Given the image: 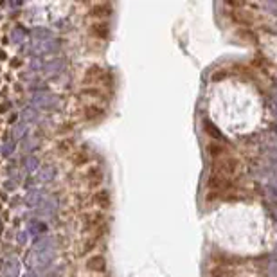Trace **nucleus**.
Wrapping results in <instances>:
<instances>
[{
	"label": "nucleus",
	"instance_id": "4468645a",
	"mask_svg": "<svg viewBox=\"0 0 277 277\" xmlns=\"http://www.w3.org/2000/svg\"><path fill=\"white\" fill-rule=\"evenodd\" d=\"M101 76V69L99 67H92V69L89 70V74H87V79H94V78H99Z\"/></svg>",
	"mask_w": 277,
	"mask_h": 277
},
{
	"label": "nucleus",
	"instance_id": "9d476101",
	"mask_svg": "<svg viewBox=\"0 0 277 277\" xmlns=\"http://www.w3.org/2000/svg\"><path fill=\"white\" fill-rule=\"evenodd\" d=\"M203 128H205V134L211 135L213 138H218V140H220V138H223V135L218 132V128L214 126L213 123H211V121H209V119H205V121H203Z\"/></svg>",
	"mask_w": 277,
	"mask_h": 277
},
{
	"label": "nucleus",
	"instance_id": "0eeeda50",
	"mask_svg": "<svg viewBox=\"0 0 277 277\" xmlns=\"http://www.w3.org/2000/svg\"><path fill=\"white\" fill-rule=\"evenodd\" d=\"M104 114V110L97 104H89L87 108H85V117L90 119V121H94V119H99L101 115Z\"/></svg>",
	"mask_w": 277,
	"mask_h": 277
},
{
	"label": "nucleus",
	"instance_id": "1a4fd4ad",
	"mask_svg": "<svg viewBox=\"0 0 277 277\" xmlns=\"http://www.w3.org/2000/svg\"><path fill=\"white\" fill-rule=\"evenodd\" d=\"M70 160H72V164H74V166H85V164L90 162V157H89V153H87V151H76Z\"/></svg>",
	"mask_w": 277,
	"mask_h": 277
},
{
	"label": "nucleus",
	"instance_id": "20e7f679",
	"mask_svg": "<svg viewBox=\"0 0 277 277\" xmlns=\"http://www.w3.org/2000/svg\"><path fill=\"white\" fill-rule=\"evenodd\" d=\"M90 35L95 36V38H108L110 35V24L108 22H104V20H97L94 24L90 25Z\"/></svg>",
	"mask_w": 277,
	"mask_h": 277
},
{
	"label": "nucleus",
	"instance_id": "9b49d317",
	"mask_svg": "<svg viewBox=\"0 0 277 277\" xmlns=\"http://www.w3.org/2000/svg\"><path fill=\"white\" fill-rule=\"evenodd\" d=\"M101 180H103V173L99 171L97 168H92L89 171V184L94 187V185H99L101 184Z\"/></svg>",
	"mask_w": 277,
	"mask_h": 277
},
{
	"label": "nucleus",
	"instance_id": "f8f14e48",
	"mask_svg": "<svg viewBox=\"0 0 277 277\" xmlns=\"http://www.w3.org/2000/svg\"><path fill=\"white\" fill-rule=\"evenodd\" d=\"M209 277H232V272H231L229 268H225V267H216V268H213V270H211Z\"/></svg>",
	"mask_w": 277,
	"mask_h": 277
},
{
	"label": "nucleus",
	"instance_id": "6e6552de",
	"mask_svg": "<svg viewBox=\"0 0 277 277\" xmlns=\"http://www.w3.org/2000/svg\"><path fill=\"white\" fill-rule=\"evenodd\" d=\"M207 153L213 158H222V155L225 153V146H223V144H218V142H211L207 146Z\"/></svg>",
	"mask_w": 277,
	"mask_h": 277
},
{
	"label": "nucleus",
	"instance_id": "f257e3e1",
	"mask_svg": "<svg viewBox=\"0 0 277 277\" xmlns=\"http://www.w3.org/2000/svg\"><path fill=\"white\" fill-rule=\"evenodd\" d=\"M237 169V160L232 157L227 158H216L213 162V173L214 175H222V177H227V175L234 173Z\"/></svg>",
	"mask_w": 277,
	"mask_h": 277
},
{
	"label": "nucleus",
	"instance_id": "2eb2a0df",
	"mask_svg": "<svg viewBox=\"0 0 277 277\" xmlns=\"http://www.w3.org/2000/svg\"><path fill=\"white\" fill-rule=\"evenodd\" d=\"M72 148V140H63V142H61V146H59V151H61V153H65V151H69V149Z\"/></svg>",
	"mask_w": 277,
	"mask_h": 277
},
{
	"label": "nucleus",
	"instance_id": "f03ea898",
	"mask_svg": "<svg viewBox=\"0 0 277 277\" xmlns=\"http://www.w3.org/2000/svg\"><path fill=\"white\" fill-rule=\"evenodd\" d=\"M229 187V178L227 177H222V175H214L211 173L207 178V189L209 191H213V193H216V191H223V189Z\"/></svg>",
	"mask_w": 277,
	"mask_h": 277
},
{
	"label": "nucleus",
	"instance_id": "7ed1b4c3",
	"mask_svg": "<svg viewBox=\"0 0 277 277\" xmlns=\"http://www.w3.org/2000/svg\"><path fill=\"white\" fill-rule=\"evenodd\" d=\"M87 270L94 274H101L106 270V259L101 254H95V256H90L87 259Z\"/></svg>",
	"mask_w": 277,
	"mask_h": 277
},
{
	"label": "nucleus",
	"instance_id": "39448f33",
	"mask_svg": "<svg viewBox=\"0 0 277 277\" xmlns=\"http://www.w3.org/2000/svg\"><path fill=\"white\" fill-rule=\"evenodd\" d=\"M92 202L97 205V207H101V209H106V207H110V193L106 191V189H97L94 193V196H92Z\"/></svg>",
	"mask_w": 277,
	"mask_h": 277
},
{
	"label": "nucleus",
	"instance_id": "ddd939ff",
	"mask_svg": "<svg viewBox=\"0 0 277 277\" xmlns=\"http://www.w3.org/2000/svg\"><path fill=\"white\" fill-rule=\"evenodd\" d=\"M104 220L103 213H95V214H89L87 216V223H89L90 227H97V225H101Z\"/></svg>",
	"mask_w": 277,
	"mask_h": 277
},
{
	"label": "nucleus",
	"instance_id": "423d86ee",
	"mask_svg": "<svg viewBox=\"0 0 277 277\" xmlns=\"http://www.w3.org/2000/svg\"><path fill=\"white\" fill-rule=\"evenodd\" d=\"M90 15L94 18H106V16L112 15V5L110 4H95L92 9H90Z\"/></svg>",
	"mask_w": 277,
	"mask_h": 277
}]
</instances>
